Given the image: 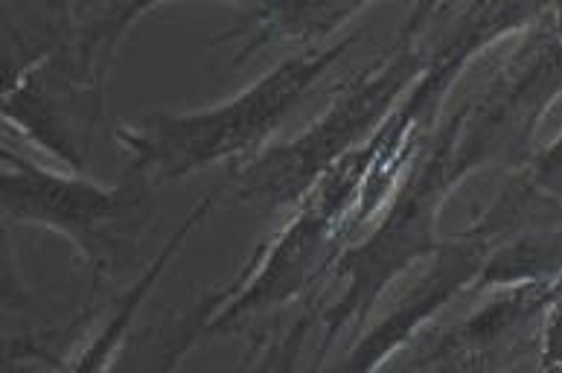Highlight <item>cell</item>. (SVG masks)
Returning <instances> with one entry per match:
<instances>
[{"label":"cell","instance_id":"3957f363","mask_svg":"<svg viewBox=\"0 0 562 373\" xmlns=\"http://www.w3.org/2000/svg\"><path fill=\"white\" fill-rule=\"evenodd\" d=\"M12 292V283H7V260H3V248H0V295Z\"/></svg>","mask_w":562,"mask_h":373},{"label":"cell","instance_id":"277c9868","mask_svg":"<svg viewBox=\"0 0 562 373\" xmlns=\"http://www.w3.org/2000/svg\"><path fill=\"white\" fill-rule=\"evenodd\" d=\"M0 140H3V126H0ZM0 158H3V161H9V163H15V167H18V163H24L15 152H7L3 146H0Z\"/></svg>","mask_w":562,"mask_h":373},{"label":"cell","instance_id":"6da1fadb","mask_svg":"<svg viewBox=\"0 0 562 373\" xmlns=\"http://www.w3.org/2000/svg\"><path fill=\"white\" fill-rule=\"evenodd\" d=\"M341 47L329 53H312L301 59L285 61L260 86L243 93L231 105H222L207 114L193 117H146L143 128L126 132L128 149L135 152V170L140 179H172L187 170H195L207 161L225 158L251 146L269 128H274L280 114L297 100L303 88L321 77L329 61L338 59Z\"/></svg>","mask_w":562,"mask_h":373},{"label":"cell","instance_id":"7a4b0ae2","mask_svg":"<svg viewBox=\"0 0 562 373\" xmlns=\"http://www.w3.org/2000/svg\"><path fill=\"white\" fill-rule=\"evenodd\" d=\"M137 187L102 190L79 181L47 176L33 163H18L15 172H0V204L18 219L42 222L74 237L93 260L111 263L117 257L114 237H126L140 213L143 195Z\"/></svg>","mask_w":562,"mask_h":373}]
</instances>
